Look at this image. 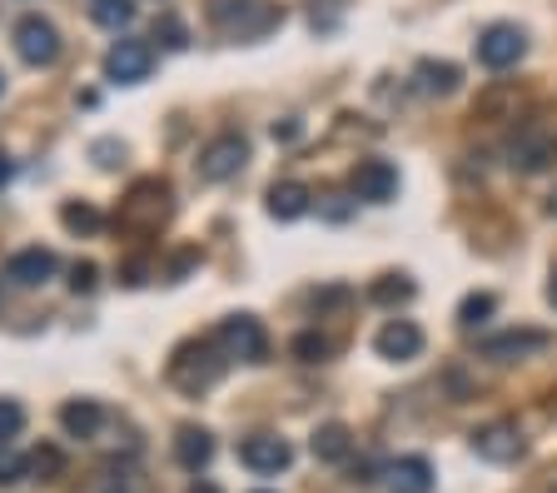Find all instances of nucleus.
I'll return each mask as SVG.
<instances>
[{
    "instance_id": "9d476101",
    "label": "nucleus",
    "mask_w": 557,
    "mask_h": 493,
    "mask_svg": "<svg viewBox=\"0 0 557 493\" xmlns=\"http://www.w3.org/2000/svg\"><path fill=\"white\" fill-rule=\"evenodd\" d=\"M348 189H354L363 205H388L398 195V164L359 160V164H354V175H348Z\"/></svg>"
},
{
    "instance_id": "6e6552de",
    "label": "nucleus",
    "mask_w": 557,
    "mask_h": 493,
    "mask_svg": "<svg viewBox=\"0 0 557 493\" xmlns=\"http://www.w3.org/2000/svg\"><path fill=\"white\" fill-rule=\"evenodd\" d=\"M522 56H528V36L508 21L487 25L483 36H478V65H487V71H512Z\"/></svg>"
},
{
    "instance_id": "20e7f679",
    "label": "nucleus",
    "mask_w": 557,
    "mask_h": 493,
    "mask_svg": "<svg viewBox=\"0 0 557 493\" xmlns=\"http://www.w3.org/2000/svg\"><path fill=\"white\" fill-rule=\"evenodd\" d=\"M508 164L518 175H543L557 164V130L543 125V120H528L518 125V135L508 140Z\"/></svg>"
},
{
    "instance_id": "f03ea898",
    "label": "nucleus",
    "mask_w": 557,
    "mask_h": 493,
    "mask_svg": "<svg viewBox=\"0 0 557 493\" xmlns=\"http://www.w3.org/2000/svg\"><path fill=\"white\" fill-rule=\"evenodd\" d=\"M224 379V349L214 340H189L174 349L170 359V384L185 389V394H205Z\"/></svg>"
},
{
    "instance_id": "7ed1b4c3",
    "label": "nucleus",
    "mask_w": 557,
    "mask_h": 493,
    "mask_svg": "<svg viewBox=\"0 0 557 493\" xmlns=\"http://www.w3.org/2000/svg\"><path fill=\"white\" fill-rule=\"evenodd\" d=\"M170 220V185L164 180H135L129 185V195L120 200V214L115 224L120 230H129V235H154L160 224Z\"/></svg>"
},
{
    "instance_id": "aec40b11",
    "label": "nucleus",
    "mask_w": 557,
    "mask_h": 493,
    "mask_svg": "<svg viewBox=\"0 0 557 493\" xmlns=\"http://www.w3.org/2000/svg\"><path fill=\"white\" fill-rule=\"evenodd\" d=\"M458 81H463V71H458L453 60H418L413 65V85L423 95H453Z\"/></svg>"
},
{
    "instance_id": "bb28decb",
    "label": "nucleus",
    "mask_w": 557,
    "mask_h": 493,
    "mask_svg": "<svg viewBox=\"0 0 557 493\" xmlns=\"http://www.w3.org/2000/svg\"><path fill=\"white\" fill-rule=\"evenodd\" d=\"M154 40H160L164 50H185L189 46L185 21H180V15H160V21H154Z\"/></svg>"
},
{
    "instance_id": "4c0bfd02",
    "label": "nucleus",
    "mask_w": 557,
    "mask_h": 493,
    "mask_svg": "<svg viewBox=\"0 0 557 493\" xmlns=\"http://www.w3.org/2000/svg\"><path fill=\"white\" fill-rule=\"evenodd\" d=\"M0 90H5V75H0Z\"/></svg>"
},
{
    "instance_id": "58836bf2",
    "label": "nucleus",
    "mask_w": 557,
    "mask_h": 493,
    "mask_svg": "<svg viewBox=\"0 0 557 493\" xmlns=\"http://www.w3.org/2000/svg\"><path fill=\"white\" fill-rule=\"evenodd\" d=\"M259 493H269V489H259Z\"/></svg>"
},
{
    "instance_id": "72a5a7b5",
    "label": "nucleus",
    "mask_w": 557,
    "mask_h": 493,
    "mask_svg": "<svg viewBox=\"0 0 557 493\" xmlns=\"http://www.w3.org/2000/svg\"><path fill=\"white\" fill-rule=\"evenodd\" d=\"M11 175H15V164H11V155H0V185H11Z\"/></svg>"
},
{
    "instance_id": "b1692460",
    "label": "nucleus",
    "mask_w": 557,
    "mask_h": 493,
    "mask_svg": "<svg viewBox=\"0 0 557 493\" xmlns=\"http://www.w3.org/2000/svg\"><path fill=\"white\" fill-rule=\"evenodd\" d=\"M90 15H95V25H104V30H125V25L135 21V0H95Z\"/></svg>"
},
{
    "instance_id": "f3484780",
    "label": "nucleus",
    "mask_w": 557,
    "mask_h": 493,
    "mask_svg": "<svg viewBox=\"0 0 557 493\" xmlns=\"http://www.w3.org/2000/svg\"><path fill=\"white\" fill-rule=\"evenodd\" d=\"M174 458H180V469H189V473H205L209 469V458H214V434L209 429H180L174 434Z\"/></svg>"
},
{
    "instance_id": "2f4dec72",
    "label": "nucleus",
    "mask_w": 557,
    "mask_h": 493,
    "mask_svg": "<svg viewBox=\"0 0 557 493\" xmlns=\"http://www.w3.org/2000/svg\"><path fill=\"white\" fill-rule=\"evenodd\" d=\"M95 164H100V170H115L120 160H125V145H115V140H95Z\"/></svg>"
},
{
    "instance_id": "c85d7f7f",
    "label": "nucleus",
    "mask_w": 557,
    "mask_h": 493,
    "mask_svg": "<svg viewBox=\"0 0 557 493\" xmlns=\"http://www.w3.org/2000/svg\"><path fill=\"white\" fill-rule=\"evenodd\" d=\"M25 429V409L15 399H0V444H5V439H15Z\"/></svg>"
},
{
    "instance_id": "f257e3e1",
    "label": "nucleus",
    "mask_w": 557,
    "mask_h": 493,
    "mask_svg": "<svg viewBox=\"0 0 557 493\" xmlns=\"http://www.w3.org/2000/svg\"><path fill=\"white\" fill-rule=\"evenodd\" d=\"M209 25L230 40H259L284 25L274 0H209Z\"/></svg>"
},
{
    "instance_id": "1a4fd4ad",
    "label": "nucleus",
    "mask_w": 557,
    "mask_h": 493,
    "mask_svg": "<svg viewBox=\"0 0 557 493\" xmlns=\"http://www.w3.org/2000/svg\"><path fill=\"white\" fill-rule=\"evenodd\" d=\"M154 71V46L145 40H115L104 50V81L110 85H139Z\"/></svg>"
},
{
    "instance_id": "a878e982",
    "label": "nucleus",
    "mask_w": 557,
    "mask_h": 493,
    "mask_svg": "<svg viewBox=\"0 0 557 493\" xmlns=\"http://www.w3.org/2000/svg\"><path fill=\"white\" fill-rule=\"evenodd\" d=\"M493 309H498L493 294H468L463 305H458V329H483L493 319Z\"/></svg>"
},
{
    "instance_id": "4be33fe9",
    "label": "nucleus",
    "mask_w": 557,
    "mask_h": 493,
    "mask_svg": "<svg viewBox=\"0 0 557 493\" xmlns=\"http://www.w3.org/2000/svg\"><path fill=\"white\" fill-rule=\"evenodd\" d=\"M294 359H299V365H324L329 354H334V340H329V334H319V329H304V334H294Z\"/></svg>"
},
{
    "instance_id": "ddd939ff",
    "label": "nucleus",
    "mask_w": 557,
    "mask_h": 493,
    "mask_svg": "<svg viewBox=\"0 0 557 493\" xmlns=\"http://www.w3.org/2000/svg\"><path fill=\"white\" fill-rule=\"evenodd\" d=\"M478 349H483V359H493V365H518L528 354L547 349V334L543 329H503V334H487Z\"/></svg>"
},
{
    "instance_id": "39448f33",
    "label": "nucleus",
    "mask_w": 557,
    "mask_h": 493,
    "mask_svg": "<svg viewBox=\"0 0 557 493\" xmlns=\"http://www.w3.org/2000/svg\"><path fill=\"white\" fill-rule=\"evenodd\" d=\"M249 164V140H244L239 130H224V135H214V140L199 150L195 170L199 180H209V185H224V180H234Z\"/></svg>"
},
{
    "instance_id": "9b49d317",
    "label": "nucleus",
    "mask_w": 557,
    "mask_h": 493,
    "mask_svg": "<svg viewBox=\"0 0 557 493\" xmlns=\"http://www.w3.org/2000/svg\"><path fill=\"white\" fill-rule=\"evenodd\" d=\"M239 464L249 473H284L294 464V448H289V439H278V434H249L239 444Z\"/></svg>"
},
{
    "instance_id": "e433bc0d",
    "label": "nucleus",
    "mask_w": 557,
    "mask_h": 493,
    "mask_svg": "<svg viewBox=\"0 0 557 493\" xmlns=\"http://www.w3.org/2000/svg\"><path fill=\"white\" fill-rule=\"evenodd\" d=\"M547 214H557V189H553V200H547Z\"/></svg>"
},
{
    "instance_id": "5701e85b",
    "label": "nucleus",
    "mask_w": 557,
    "mask_h": 493,
    "mask_svg": "<svg viewBox=\"0 0 557 493\" xmlns=\"http://www.w3.org/2000/svg\"><path fill=\"white\" fill-rule=\"evenodd\" d=\"M60 224H65L70 235H95L100 230V210L85 200H70V205H60Z\"/></svg>"
},
{
    "instance_id": "f704fd0d",
    "label": "nucleus",
    "mask_w": 557,
    "mask_h": 493,
    "mask_svg": "<svg viewBox=\"0 0 557 493\" xmlns=\"http://www.w3.org/2000/svg\"><path fill=\"white\" fill-rule=\"evenodd\" d=\"M189 493H220V483H209V479H195V483H189Z\"/></svg>"
},
{
    "instance_id": "6ab92c4d",
    "label": "nucleus",
    "mask_w": 557,
    "mask_h": 493,
    "mask_svg": "<svg viewBox=\"0 0 557 493\" xmlns=\"http://www.w3.org/2000/svg\"><path fill=\"white\" fill-rule=\"evenodd\" d=\"M309 448H313V458L319 464H344L348 454H354V434H348V423H319L313 429V439H309Z\"/></svg>"
},
{
    "instance_id": "7c9ffc66",
    "label": "nucleus",
    "mask_w": 557,
    "mask_h": 493,
    "mask_svg": "<svg viewBox=\"0 0 557 493\" xmlns=\"http://www.w3.org/2000/svg\"><path fill=\"white\" fill-rule=\"evenodd\" d=\"M95 280H100V270H95L90 259H75V264H70V289L75 294H90Z\"/></svg>"
},
{
    "instance_id": "c756f323",
    "label": "nucleus",
    "mask_w": 557,
    "mask_h": 493,
    "mask_svg": "<svg viewBox=\"0 0 557 493\" xmlns=\"http://www.w3.org/2000/svg\"><path fill=\"white\" fill-rule=\"evenodd\" d=\"M25 473H30V464H25V454H15V448L0 444V483H21Z\"/></svg>"
},
{
    "instance_id": "423d86ee",
    "label": "nucleus",
    "mask_w": 557,
    "mask_h": 493,
    "mask_svg": "<svg viewBox=\"0 0 557 493\" xmlns=\"http://www.w3.org/2000/svg\"><path fill=\"white\" fill-rule=\"evenodd\" d=\"M214 344L224 349V359H244V365H264L269 354V334L255 315H230L214 329Z\"/></svg>"
},
{
    "instance_id": "473e14b6",
    "label": "nucleus",
    "mask_w": 557,
    "mask_h": 493,
    "mask_svg": "<svg viewBox=\"0 0 557 493\" xmlns=\"http://www.w3.org/2000/svg\"><path fill=\"white\" fill-rule=\"evenodd\" d=\"M299 135H304V125H299V120H284V125H274V140H284V145H289V140H299Z\"/></svg>"
},
{
    "instance_id": "c9c22d12",
    "label": "nucleus",
    "mask_w": 557,
    "mask_h": 493,
    "mask_svg": "<svg viewBox=\"0 0 557 493\" xmlns=\"http://www.w3.org/2000/svg\"><path fill=\"white\" fill-rule=\"evenodd\" d=\"M547 305L557 309V274H553V280H547Z\"/></svg>"
},
{
    "instance_id": "cd10ccee",
    "label": "nucleus",
    "mask_w": 557,
    "mask_h": 493,
    "mask_svg": "<svg viewBox=\"0 0 557 493\" xmlns=\"http://www.w3.org/2000/svg\"><path fill=\"white\" fill-rule=\"evenodd\" d=\"M25 464H30V473H40V479H60V469H65V458H60V448H50V444H40L35 448L30 458H25Z\"/></svg>"
},
{
    "instance_id": "0eeeda50",
    "label": "nucleus",
    "mask_w": 557,
    "mask_h": 493,
    "mask_svg": "<svg viewBox=\"0 0 557 493\" xmlns=\"http://www.w3.org/2000/svg\"><path fill=\"white\" fill-rule=\"evenodd\" d=\"M15 56L25 65H55L60 60V30L46 15H21L15 21Z\"/></svg>"
},
{
    "instance_id": "f8f14e48",
    "label": "nucleus",
    "mask_w": 557,
    "mask_h": 493,
    "mask_svg": "<svg viewBox=\"0 0 557 493\" xmlns=\"http://www.w3.org/2000/svg\"><path fill=\"white\" fill-rule=\"evenodd\" d=\"M55 270H60V259H55V249H46V245L15 249V255L5 259V280L21 284V289H40L46 280H55Z\"/></svg>"
},
{
    "instance_id": "393cba45",
    "label": "nucleus",
    "mask_w": 557,
    "mask_h": 493,
    "mask_svg": "<svg viewBox=\"0 0 557 493\" xmlns=\"http://www.w3.org/2000/svg\"><path fill=\"white\" fill-rule=\"evenodd\" d=\"M369 299L373 305H408V299H413V280H408V274H383L369 289Z\"/></svg>"
},
{
    "instance_id": "4468645a",
    "label": "nucleus",
    "mask_w": 557,
    "mask_h": 493,
    "mask_svg": "<svg viewBox=\"0 0 557 493\" xmlns=\"http://www.w3.org/2000/svg\"><path fill=\"white\" fill-rule=\"evenodd\" d=\"M473 454L487 464H518L528 454V439L518 434V423H483L473 434Z\"/></svg>"
},
{
    "instance_id": "dca6fc26",
    "label": "nucleus",
    "mask_w": 557,
    "mask_h": 493,
    "mask_svg": "<svg viewBox=\"0 0 557 493\" xmlns=\"http://www.w3.org/2000/svg\"><path fill=\"white\" fill-rule=\"evenodd\" d=\"M383 483H388V493H433L438 473H433V464L423 454H408L383 469Z\"/></svg>"
},
{
    "instance_id": "a211bd4d",
    "label": "nucleus",
    "mask_w": 557,
    "mask_h": 493,
    "mask_svg": "<svg viewBox=\"0 0 557 493\" xmlns=\"http://www.w3.org/2000/svg\"><path fill=\"white\" fill-rule=\"evenodd\" d=\"M309 205H313V195H309V185H299V180H278V185H269V214L274 220H299V214H309Z\"/></svg>"
},
{
    "instance_id": "412c9836",
    "label": "nucleus",
    "mask_w": 557,
    "mask_h": 493,
    "mask_svg": "<svg viewBox=\"0 0 557 493\" xmlns=\"http://www.w3.org/2000/svg\"><path fill=\"white\" fill-rule=\"evenodd\" d=\"M104 423V409L95 399H70L65 409H60V429H65L70 439H95Z\"/></svg>"
},
{
    "instance_id": "2eb2a0df",
    "label": "nucleus",
    "mask_w": 557,
    "mask_h": 493,
    "mask_svg": "<svg viewBox=\"0 0 557 493\" xmlns=\"http://www.w3.org/2000/svg\"><path fill=\"white\" fill-rule=\"evenodd\" d=\"M373 349H379V359H388V365H408V359L423 354V329H418L413 319H388V324L373 334Z\"/></svg>"
}]
</instances>
